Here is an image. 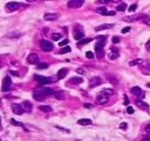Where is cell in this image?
Listing matches in <instances>:
<instances>
[{"label":"cell","instance_id":"6da1fadb","mask_svg":"<svg viewBox=\"0 0 150 141\" xmlns=\"http://www.w3.org/2000/svg\"><path fill=\"white\" fill-rule=\"evenodd\" d=\"M40 46L43 51H46V52H49V51H52L54 46L53 44L51 43L50 41L48 40H41L40 41Z\"/></svg>","mask_w":150,"mask_h":141},{"label":"cell","instance_id":"7a4b0ae2","mask_svg":"<svg viewBox=\"0 0 150 141\" xmlns=\"http://www.w3.org/2000/svg\"><path fill=\"white\" fill-rule=\"evenodd\" d=\"M47 95L45 94V92L43 91V89H37V90L34 91L33 93V97L34 99L37 100V101H43L45 99V97Z\"/></svg>","mask_w":150,"mask_h":141},{"label":"cell","instance_id":"3957f363","mask_svg":"<svg viewBox=\"0 0 150 141\" xmlns=\"http://www.w3.org/2000/svg\"><path fill=\"white\" fill-rule=\"evenodd\" d=\"M35 79H36L40 84H43V85H46V84H50V83H52V82H55V81H53L52 78H48V77H43V76H40V75H35Z\"/></svg>","mask_w":150,"mask_h":141},{"label":"cell","instance_id":"277c9868","mask_svg":"<svg viewBox=\"0 0 150 141\" xmlns=\"http://www.w3.org/2000/svg\"><path fill=\"white\" fill-rule=\"evenodd\" d=\"M20 6V4L18 3V2H14V1H11V2H8L6 3L5 5V8H6V11L8 12H12V11H15L18 10Z\"/></svg>","mask_w":150,"mask_h":141},{"label":"cell","instance_id":"5b68a950","mask_svg":"<svg viewBox=\"0 0 150 141\" xmlns=\"http://www.w3.org/2000/svg\"><path fill=\"white\" fill-rule=\"evenodd\" d=\"M11 109H12V112H13V114H18V116H20V114H23L25 113V109L23 107V105L19 104V103H12Z\"/></svg>","mask_w":150,"mask_h":141},{"label":"cell","instance_id":"8992f818","mask_svg":"<svg viewBox=\"0 0 150 141\" xmlns=\"http://www.w3.org/2000/svg\"><path fill=\"white\" fill-rule=\"evenodd\" d=\"M142 16L141 14H136V15H128V16H125L123 18V20L125 22H128V23H135V22H138V20H142Z\"/></svg>","mask_w":150,"mask_h":141},{"label":"cell","instance_id":"52a82bcc","mask_svg":"<svg viewBox=\"0 0 150 141\" xmlns=\"http://www.w3.org/2000/svg\"><path fill=\"white\" fill-rule=\"evenodd\" d=\"M107 101H108V96L105 95L101 92V94H99L97 97H96V103L98 104H105L107 103Z\"/></svg>","mask_w":150,"mask_h":141},{"label":"cell","instance_id":"ba28073f","mask_svg":"<svg viewBox=\"0 0 150 141\" xmlns=\"http://www.w3.org/2000/svg\"><path fill=\"white\" fill-rule=\"evenodd\" d=\"M131 92L134 94V95H136L137 97L139 98V99H142V98H143L144 93H143V91H142V89H141L140 87H138V86L133 87V88L131 89Z\"/></svg>","mask_w":150,"mask_h":141},{"label":"cell","instance_id":"9c48e42d","mask_svg":"<svg viewBox=\"0 0 150 141\" xmlns=\"http://www.w3.org/2000/svg\"><path fill=\"white\" fill-rule=\"evenodd\" d=\"M10 86H11V79L9 77H5L2 84V91H8L10 89Z\"/></svg>","mask_w":150,"mask_h":141},{"label":"cell","instance_id":"30bf717a","mask_svg":"<svg viewBox=\"0 0 150 141\" xmlns=\"http://www.w3.org/2000/svg\"><path fill=\"white\" fill-rule=\"evenodd\" d=\"M28 62L31 63V65H37L38 62H39V56H38V54L36 53H31L28 56Z\"/></svg>","mask_w":150,"mask_h":141},{"label":"cell","instance_id":"8fae6325","mask_svg":"<svg viewBox=\"0 0 150 141\" xmlns=\"http://www.w3.org/2000/svg\"><path fill=\"white\" fill-rule=\"evenodd\" d=\"M101 83H102V81H101V79L99 78V77H94V78H92L91 80H90L89 86L91 88H95L97 86H99Z\"/></svg>","mask_w":150,"mask_h":141},{"label":"cell","instance_id":"7c38bea8","mask_svg":"<svg viewBox=\"0 0 150 141\" xmlns=\"http://www.w3.org/2000/svg\"><path fill=\"white\" fill-rule=\"evenodd\" d=\"M83 3H84V0H71V1L67 3V5L70 6V7H76V8H78V7L82 6Z\"/></svg>","mask_w":150,"mask_h":141},{"label":"cell","instance_id":"4fadbf2b","mask_svg":"<svg viewBox=\"0 0 150 141\" xmlns=\"http://www.w3.org/2000/svg\"><path fill=\"white\" fill-rule=\"evenodd\" d=\"M59 18V14L57 13H46L44 15V20L47 22H53V20H56Z\"/></svg>","mask_w":150,"mask_h":141},{"label":"cell","instance_id":"5bb4252c","mask_svg":"<svg viewBox=\"0 0 150 141\" xmlns=\"http://www.w3.org/2000/svg\"><path fill=\"white\" fill-rule=\"evenodd\" d=\"M113 24H102L100 26H98V27L95 28V31L96 32H99V31H103V30H107V29H110L113 27Z\"/></svg>","mask_w":150,"mask_h":141},{"label":"cell","instance_id":"9a60e30c","mask_svg":"<svg viewBox=\"0 0 150 141\" xmlns=\"http://www.w3.org/2000/svg\"><path fill=\"white\" fill-rule=\"evenodd\" d=\"M21 105H23V107L25 109L26 113H31L32 109H33V105L30 101H24L23 103H21Z\"/></svg>","mask_w":150,"mask_h":141},{"label":"cell","instance_id":"2e32d148","mask_svg":"<svg viewBox=\"0 0 150 141\" xmlns=\"http://www.w3.org/2000/svg\"><path fill=\"white\" fill-rule=\"evenodd\" d=\"M118 56H119L118 51H117V50L113 49V48H111L110 49V52L108 53V58L111 59V60H113V59H117Z\"/></svg>","mask_w":150,"mask_h":141},{"label":"cell","instance_id":"e0dca14e","mask_svg":"<svg viewBox=\"0 0 150 141\" xmlns=\"http://www.w3.org/2000/svg\"><path fill=\"white\" fill-rule=\"evenodd\" d=\"M104 44H105L104 41H99V42H97V43H96V45H95V50H96L97 53H100V52H102V51H103Z\"/></svg>","mask_w":150,"mask_h":141},{"label":"cell","instance_id":"ac0fdd59","mask_svg":"<svg viewBox=\"0 0 150 141\" xmlns=\"http://www.w3.org/2000/svg\"><path fill=\"white\" fill-rule=\"evenodd\" d=\"M54 96L56 97V99H58V100H63L64 97H65V93L62 90H58V91L54 92Z\"/></svg>","mask_w":150,"mask_h":141},{"label":"cell","instance_id":"d6986e66","mask_svg":"<svg viewBox=\"0 0 150 141\" xmlns=\"http://www.w3.org/2000/svg\"><path fill=\"white\" fill-rule=\"evenodd\" d=\"M78 124L82 126H88V125H92V121L90 119H80L78 121Z\"/></svg>","mask_w":150,"mask_h":141},{"label":"cell","instance_id":"ffe728a7","mask_svg":"<svg viewBox=\"0 0 150 141\" xmlns=\"http://www.w3.org/2000/svg\"><path fill=\"white\" fill-rule=\"evenodd\" d=\"M66 75H67V70L63 67V69H60V70L58 71V73H57V78H58L59 80H61V79H63Z\"/></svg>","mask_w":150,"mask_h":141},{"label":"cell","instance_id":"44dd1931","mask_svg":"<svg viewBox=\"0 0 150 141\" xmlns=\"http://www.w3.org/2000/svg\"><path fill=\"white\" fill-rule=\"evenodd\" d=\"M137 105L139 106V108L143 109V110H147L148 107H149V105L147 103H145V102H143V101H140V100L137 101Z\"/></svg>","mask_w":150,"mask_h":141},{"label":"cell","instance_id":"7402d4cb","mask_svg":"<svg viewBox=\"0 0 150 141\" xmlns=\"http://www.w3.org/2000/svg\"><path fill=\"white\" fill-rule=\"evenodd\" d=\"M106 78L108 79V81L111 83V84H113V85H117V77H114L113 75H106Z\"/></svg>","mask_w":150,"mask_h":141},{"label":"cell","instance_id":"603a6c76","mask_svg":"<svg viewBox=\"0 0 150 141\" xmlns=\"http://www.w3.org/2000/svg\"><path fill=\"white\" fill-rule=\"evenodd\" d=\"M96 12H97V13H99L100 15H106L107 9H106V7H104V6L97 7V8H96Z\"/></svg>","mask_w":150,"mask_h":141},{"label":"cell","instance_id":"cb8c5ba5","mask_svg":"<svg viewBox=\"0 0 150 141\" xmlns=\"http://www.w3.org/2000/svg\"><path fill=\"white\" fill-rule=\"evenodd\" d=\"M39 109L44 113H50L51 110H52L51 106H49V105H41V106H39Z\"/></svg>","mask_w":150,"mask_h":141},{"label":"cell","instance_id":"d4e9b609","mask_svg":"<svg viewBox=\"0 0 150 141\" xmlns=\"http://www.w3.org/2000/svg\"><path fill=\"white\" fill-rule=\"evenodd\" d=\"M70 82L72 84H81L83 82V79L82 78H77V77H74V78H72L70 80Z\"/></svg>","mask_w":150,"mask_h":141},{"label":"cell","instance_id":"484cf974","mask_svg":"<svg viewBox=\"0 0 150 141\" xmlns=\"http://www.w3.org/2000/svg\"><path fill=\"white\" fill-rule=\"evenodd\" d=\"M142 63H143V60H142V59L138 58V59H135V60L130 61V62H129V65H130L131 67H133V66H137V65H142Z\"/></svg>","mask_w":150,"mask_h":141},{"label":"cell","instance_id":"4316f807","mask_svg":"<svg viewBox=\"0 0 150 141\" xmlns=\"http://www.w3.org/2000/svg\"><path fill=\"white\" fill-rule=\"evenodd\" d=\"M43 91L45 92L46 95H54V90L52 88H43Z\"/></svg>","mask_w":150,"mask_h":141},{"label":"cell","instance_id":"83f0119b","mask_svg":"<svg viewBox=\"0 0 150 141\" xmlns=\"http://www.w3.org/2000/svg\"><path fill=\"white\" fill-rule=\"evenodd\" d=\"M102 93L103 94H105V95H107V96H111L113 94V90L112 89H107V88H105V89H103V90H102Z\"/></svg>","mask_w":150,"mask_h":141},{"label":"cell","instance_id":"f1b7e54d","mask_svg":"<svg viewBox=\"0 0 150 141\" xmlns=\"http://www.w3.org/2000/svg\"><path fill=\"white\" fill-rule=\"evenodd\" d=\"M91 41H92L91 38H86V39H83V40H79L78 45H85V44H87V43H89V42H91Z\"/></svg>","mask_w":150,"mask_h":141},{"label":"cell","instance_id":"f546056e","mask_svg":"<svg viewBox=\"0 0 150 141\" xmlns=\"http://www.w3.org/2000/svg\"><path fill=\"white\" fill-rule=\"evenodd\" d=\"M51 38H52V40H54V41H58L61 38V34L60 33H53L52 35H51Z\"/></svg>","mask_w":150,"mask_h":141},{"label":"cell","instance_id":"4dcf8cb0","mask_svg":"<svg viewBox=\"0 0 150 141\" xmlns=\"http://www.w3.org/2000/svg\"><path fill=\"white\" fill-rule=\"evenodd\" d=\"M126 9H127V4L126 3H122V4H119L118 6H117V11H125Z\"/></svg>","mask_w":150,"mask_h":141},{"label":"cell","instance_id":"1f68e13d","mask_svg":"<svg viewBox=\"0 0 150 141\" xmlns=\"http://www.w3.org/2000/svg\"><path fill=\"white\" fill-rule=\"evenodd\" d=\"M84 37V33L83 32H76L75 33V39L76 40H81Z\"/></svg>","mask_w":150,"mask_h":141},{"label":"cell","instance_id":"d6a6232c","mask_svg":"<svg viewBox=\"0 0 150 141\" xmlns=\"http://www.w3.org/2000/svg\"><path fill=\"white\" fill-rule=\"evenodd\" d=\"M71 47L70 46H65L64 48H62L60 51H59V53L60 54H64V53H67V52H71Z\"/></svg>","mask_w":150,"mask_h":141},{"label":"cell","instance_id":"836d02e7","mask_svg":"<svg viewBox=\"0 0 150 141\" xmlns=\"http://www.w3.org/2000/svg\"><path fill=\"white\" fill-rule=\"evenodd\" d=\"M142 20H143V22L146 24V25L150 26V18H149V15H143L142 16Z\"/></svg>","mask_w":150,"mask_h":141},{"label":"cell","instance_id":"e575fe53","mask_svg":"<svg viewBox=\"0 0 150 141\" xmlns=\"http://www.w3.org/2000/svg\"><path fill=\"white\" fill-rule=\"evenodd\" d=\"M10 122H11V124L12 125H14V126H20V127H24V125L21 123H19L18 121H15V120H13V119H11L10 120Z\"/></svg>","mask_w":150,"mask_h":141},{"label":"cell","instance_id":"d590c367","mask_svg":"<svg viewBox=\"0 0 150 141\" xmlns=\"http://www.w3.org/2000/svg\"><path fill=\"white\" fill-rule=\"evenodd\" d=\"M86 56H87V58H89V59H93L94 58V53L92 52V51H87V52H86Z\"/></svg>","mask_w":150,"mask_h":141},{"label":"cell","instance_id":"8d00e7d4","mask_svg":"<svg viewBox=\"0 0 150 141\" xmlns=\"http://www.w3.org/2000/svg\"><path fill=\"white\" fill-rule=\"evenodd\" d=\"M48 67V63L46 62H42L40 65H38V69H47Z\"/></svg>","mask_w":150,"mask_h":141},{"label":"cell","instance_id":"74e56055","mask_svg":"<svg viewBox=\"0 0 150 141\" xmlns=\"http://www.w3.org/2000/svg\"><path fill=\"white\" fill-rule=\"evenodd\" d=\"M137 9V4H132V5L129 7V11L130 12H134Z\"/></svg>","mask_w":150,"mask_h":141},{"label":"cell","instance_id":"f35d334b","mask_svg":"<svg viewBox=\"0 0 150 141\" xmlns=\"http://www.w3.org/2000/svg\"><path fill=\"white\" fill-rule=\"evenodd\" d=\"M119 41H121V38L117 37V36H114L112 37V43H119Z\"/></svg>","mask_w":150,"mask_h":141},{"label":"cell","instance_id":"ab89813d","mask_svg":"<svg viewBox=\"0 0 150 141\" xmlns=\"http://www.w3.org/2000/svg\"><path fill=\"white\" fill-rule=\"evenodd\" d=\"M134 112H135V110H134V108H133L132 106H128V107H127V113L129 114H134Z\"/></svg>","mask_w":150,"mask_h":141},{"label":"cell","instance_id":"60d3db41","mask_svg":"<svg viewBox=\"0 0 150 141\" xmlns=\"http://www.w3.org/2000/svg\"><path fill=\"white\" fill-rule=\"evenodd\" d=\"M77 73H79V74H81V75H86L87 71L84 70V69H78L77 70Z\"/></svg>","mask_w":150,"mask_h":141},{"label":"cell","instance_id":"b9f144b4","mask_svg":"<svg viewBox=\"0 0 150 141\" xmlns=\"http://www.w3.org/2000/svg\"><path fill=\"white\" fill-rule=\"evenodd\" d=\"M129 31H131V28H130V27H126V28H124V29L122 30V33H123V34H126V33H128Z\"/></svg>","mask_w":150,"mask_h":141},{"label":"cell","instance_id":"7bdbcfd3","mask_svg":"<svg viewBox=\"0 0 150 141\" xmlns=\"http://www.w3.org/2000/svg\"><path fill=\"white\" fill-rule=\"evenodd\" d=\"M67 43H68V40H67V39H65V40H63V41H61V42H59V46L66 45Z\"/></svg>","mask_w":150,"mask_h":141},{"label":"cell","instance_id":"ee69618b","mask_svg":"<svg viewBox=\"0 0 150 141\" xmlns=\"http://www.w3.org/2000/svg\"><path fill=\"white\" fill-rule=\"evenodd\" d=\"M127 127H128L127 123H121V125H119V128H122V129H126Z\"/></svg>","mask_w":150,"mask_h":141},{"label":"cell","instance_id":"f6af8a7d","mask_svg":"<svg viewBox=\"0 0 150 141\" xmlns=\"http://www.w3.org/2000/svg\"><path fill=\"white\" fill-rule=\"evenodd\" d=\"M84 107L86 108H93V105L90 103H84Z\"/></svg>","mask_w":150,"mask_h":141},{"label":"cell","instance_id":"bcb514c9","mask_svg":"<svg viewBox=\"0 0 150 141\" xmlns=\"http://www.w3.org/2000/svg\"><path fill=\"white\" fill-rule=\"evenodd\" d=\"M124 97H125V101H124V103H125V105H128V104H129V99H128V96H127V95H125Z\"/></svg>","mask_w":150,"mask_h":141},{"label":"cell","instance_id":"7dc6e473","mask_svg":"<svg viewBox=\"0 0 150 141\" xmlns=\"http://www.w3.org/2000/svg\"><path fill=\"white\" fill-rule=\"evenodd\" d=\"M145 131H146L147 133H150V124H148V125L145 127Z\"/></svg>","mask_w":150,"mask_h":141},{"label":"cell","instance_id":"c3c4849f","mask_svg":"<svg viewBox=\"0 0 150 141\" xmlns=\"http://www.w3.org/2000/svg\"><path fill=\"white\" fill-rule=\"evenodd\" d=\"M114 14H115L114 11H107V13H106V15H114Z\"/></svg>","mask_w":150,"mask_h":141},{"label":"cell","instance_id":"681fc988","mask_svg":"<svg viewBox=\"0 0 150 141\" xmlns=\"http://www.w3.org/2000/svg\"><path fill=\"white\" fill-rule=\"evenodd\" d=\"M146 48H147V50H149L150 51V40L146 43Z\"/></svg>","mask_w":150,"mask_h":141},{"label":"cell","instance_id":"f907efd6","mask_svg":"<svg viewBox=\"0 0 150 141\" xmlns=\"http://www.w3.org/2000/svg\"><path fill=\"white\" fill-rule=\"evenodd\" d=\"M100 1H101L102 3H109L111 0H100Z\"/></svg>","mask_w":150,"mask_h":141},{"label":"cell","instance_id":"816d5d0a","mask_svg":"<svg viewBox=\"0 0 150 141\" xmlns=\"http://www.w3.org/2000/svg\"><path fill=\"white\" fill-rule=\"evenodd\" d=\"M143 140H150V137H145L143 138Z\"/></svg>","mask_w":150,"mask_h":141},{"label":"cell","instance_id":"f5cc1de1","mask_svg":"<svg viewBox=\"0 0 150 141\" xmlns=\"http://www.w3.org/2000/svg\"><path fill=\"white\" fill-rule=\"evenodd\" d=\"M26 1H28V2H34V1H36V0H26Z\"/></svg>","mask_w":150,"mask_h":141},{"label":"cell","instance_id":"db71d44e","mask_svg":"<svg viewBox=\"0 0 150 141\" xmlns=\"http://www.w3.org/2000/svg\"><path fill=\"white\" fill-rule=\"evenodd\" d=\"M146 86H147V87H149V88H150V83H147V84H146Z\"/></svg>","mask_w":150,"mask_h":141},{"label":"cell","instance_id":"11a10c76","mask_svg":"<svg viewBox=\"0 0 150 141\" xmlns=\"http://www.w3.org/2000/svg\"><path fill=\"white\" fill-rule=\"evenodd\" d=\"M2 105V102H1V99H0V106Z\"/></svg>","mask_w":150,"mask_h":141},{"label":"cell","instance_id":"9f6ffc18","mask_svg":"<svg viewBox=\"0 0 150 141\" xmlns=\"http://www.w3.org/2000/svg\"><path fill=\"white\" fill-rule=\"evenodd\" d=\"M113 1H121V0H113Z\"/></svg>","mask_w":150,"mask_h":141}]
</instances>
